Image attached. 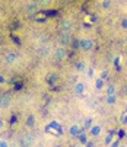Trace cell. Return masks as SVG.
<instances>
[{"mask_svg":"<svg viewBox=\"0 0 127 147\" xmlns=\"http://www.w3.org/2000/svg\"><path fill=\"white\" fill-rule=\"evenodd\" d=\"M79 48L83 51H91L94 48V39L91 38H82L79 41Z\"/></svg>","mask_w":127,"mask_h":147,"instance_id":"obj_1","label":"cell"},{"mask_svg":"<svg viewBox=\"0 0 127 147\" xmlns=\"http://www.w3.org/2000/svg\"><path fill=\"white\" fill-rule=\"evenodd\" d=\"M82 133H85V128L80 127V125H77V124H73L72 127L69 128V134L73 136V137H77V136L82 134Z\"/></svg>","mask_w":127,"mask_h":147,"instance_id":"obj_2","label":"cell"},{"mask_svg":"<svg viewBox=\"0 0 127 147\" xmlns=\"http://www.w3.org/2000/svg\"><path fill=\"white\" fill-rule=\"evenodd\" d=\"M10 102H12V98L9 95H5V93L0 95V108H7Z\"/></svg>","mask_w":127,"mask_h":147,"instance_id":"obj_3","label":"cell"},{"mask_svg":"<svg viewBox=\"0 0 127 147\" xmlns=\"http://www.w3.org/2000/svg\"><path fill=\"white\" fill-rule=\"evenodd\" d=\"M73 92H75V95L82 96V95L85 93V85H83L82 82H77L76 85H75V88H73Z\"/></svg>","mask_w":127,"mask_h":147,"instance_id":"obj_4","label":"cell"},{"mask_svg":"<svg viewBox=\"0 0 127 147\" xmlns=\"http://www.w3.org/2000/svg\"><path fill=\"white\" fill-rule=\"evenodd\" d=\"M101 133H102V127L101 125H92V127L89 128V134L92 136V137H98V136H101Z\"/></svg>","mask_w":127,"mask_h":147,"instance_id":"obj_5","label":"cell"},{"mask_svg":"<svg viewBox=\"0 0 127 147\" xmlns=\"http://www.w3.org/2000/svg\"><path fill=\"white\" fill-rule=\"evenodd\" d=\"M56 60H63L66 57V48L65 47H58L57 50H56Z\"/></svg>","mask_w":127,"mask_h":147,"instance_id":"obj_6","label":"cell"},{"mask_svg":"<svg viewBox=\"0 0 127 147\" xmlns=\"http://www.w3.org/2000/svg\"><path fill=\"white\" fill-rule=\"evenodd\" d=\"M115 92H117V88H115V85H113V83L105 88V95H107V96H114Z\"/></svg>","mask_w":127,"mask_h":147,"instance_id":"obj_7","label":"cell"},{"mask_svg":"<svg viewBox=\"0 0 127 147\" xmlns=\"http://www.w3.org/2000/svg\"><path fill=\"white\" fill-rule=\"evenodd\" d=\"M77 140H79V144L80 146H85L88 141H89V138H88V134L86 133H82V134H79L77 136Z\"/></svg>","mask_w":127,"mask_h":147,"instance_id":"obj_8","label":"cell"},{"mask_svg":"<svg viewBox=\"0 0 127 147\" xmlns=\"http://www.w3.org/2000/svg\"><path fill=\"white\" fill-rule=\"evenodd\" d=\"M16 61V53H7L6 54V63L7 64H13Z\"/></svg>","mask_w":127,"mask_h":147,"instance_id":"obj_9","label":"cell"},{"mask_svg":"<svg viewBox=\"0 0 127 147\" xmlns=\"http://www.w3.org/2000/svg\"><path fill=\"white\" fill-rule=\"evenodd\" d=\"M104 85H105V80H104V79H101V77L95 79V89H96V90L104 89Z\"/></svg>","mask_w":127,"mask_h":147,"instance_id":"obj_10","label":"cell"},{"mask_svg":"<svg viewBox=\"0 0 127 147\" xmlns=\"http://www.w3.org/2000/svg\"><path fill=\"white\" fill-rule=\"evenodd\" d=\"M75 70L76 71H85V70H86V64H85V63L83 61H77L76 63V64H75Z\"/></svg>","mask_w":127,"mask_h":147,"instance_id":"obj_11","label":"cell"},{"mask_svg":"<svg viewBox=\"0 0 127 147\" xmlns=\"http://www.w3.org/2000/svg\"><path fill=\"white\" fill-rule=\"evenodd\" d=\"M113 141H114V136H113V133H108L107 136H105V138H104V144L105 146H111Z\"/></svg>","mask_w":127,"mask_h":147,"instance_id":"obj_12","label":"cell"},{"mask_svg":"<svg viewBox=\"0 0 127 147\" xmlns=\"http://www.w3.org/2000/svg\"><path fill=\"white\" fill-rule=\"evenodd\" d=\"M69 41H70V35H69V34H63V36L60 38V45L65 47V45L69 42Z\"/></svg>","mask_w":127,"mask_h":147,"instance_id":"obj_13","label":"cell"},{"mask_svg":"<svg viewBox=\"0 0 127 147\" xmlns=\"http://www.w3.org/2000/svg\"><path fill=\"white\" fill-rule=\"evenodd\" d=\"M105 103H108V105H115L117 103V95H114V96H107L105 98Z\"/></svg>","mask_w":127,"mask_h":147,"instance_id":"obj_14","label":"cell"},{"mask_svg":"<svg viewBox=\"0 0 127 147\" xmlns=\"http://www.w3.org/2000/svg\"><path fill=\"white\" fill-rule=\"evenodd\" d=\"M26 125H28V127H34V125H35V115H28Z\"/></svg>","mask_w":127,"mask_h":147,"instance_id":"obj_15","label":"cell"},{"mask_svg":"<svg viewBox=\"0 0 127 147\" xmlns=\"http://www.w3.org/2000/svg\"><path fill=\"white\" fill-rule=\"evenodd\" d=\"M70 29H72V22H69V20H65V22H63V31L69 32Z\"/></svg>","mask_w":127,"mask_h":147,"instance_id":"obj_16","label":"cell"},{"mask_svg":"<svg viewBox=\"0 0 127 147\" xmlns=\"http://www.w3.org/2000/svg\"><path fill=\"white\" fill-rule=\"evenodd\" d=\"M56 80H57V76L56 74H51V76L47 77V83H48V85H54Z\"/></svg>","mask_w":127,"mask_h":147,"instance_id":"obj_17","label":"cell"},{"mask_svg":"<svg viewBox=\"0 0 127 147\" xmlns=\"http://www.w3.org/2000/svg\"><path fill=\"white\" fill-rule=\"evenodd\" d=\"M28 12H29V13L37 12V5H35V3H29V5H28Z\"/></svg>","mask_w":127,"mask_h":147,"instance_id":"obj_18","label":"cell"},{"mask_svg":"<svg viewBox=\"0 0 127 147\" xmlns=\"http://www.w3.org/2000/svg\"><path fill=\"white\" fill-rule=\"evenodd\" d=\"M82 127H83V128H91V127H92V121L88 118L86 121H85V125H82Z\"/></svg>","mask_w":127,"mask_h":147,"instance_id":"obj_19","label":"cell"},{"mask_svg":"<svg viewBox=\"0 0 127 147\" xmlns=\"http://www.w3.org/2000/svg\"><path fill=\"white\" fill-rule=\"evenodd\" d=\"M120 25H121L123 29H127V18H123V19H121V24H120Z\"/></svg>","mask_w":127,"mask_h":147,"instance_id":"obj_20","label":"cell"},{"mask_svg":"<svg viewBox=\"0 0 127 147\" xmlns=\"http://www.w3.org/2000/svg\"><path fill=\"white\" fill-rule=\"evenodd\" d=\"M101 6H102L104 9H108V7L111 6V2H102V3H101Z\"/></svg>","mask_w":127,"mask_h":147,"instance_id":"obj_21","label":"cell"},{"mask_svg":"<svg viewBox=\"0 0 127 147\" xmlns=\"http://www.w3.org/2000/svg\"><path fill=\"white\" fill-rule=\"evenodd\" d=\"M0 147H9V143L6 140H0Z\"/></svg>","mask_w":127,"mask_h":147,"instance_id":"obj_22","label":"cell"},{"mask_svg":"<svg viewBox=\"0 0 127 147\" xmlns=\"http://www.w3.org/2000/svg\"><path fill=\"white\" fill-rule=\"evenodd\" d=\"M6 83V79H5V76L3 74H0V85H5Z\"/></svg>","mask_w":127,"mask_h":147,"instance_id":"obj_23","label":"cell"},{"mask_svg":"<svg viewBox=\"0 0 127 147\" xmlns=\"http://www.w3.org/2000/svg\"><path fill=\"white\" fill-rule=\"evenodd\" d=\"M110 147H120V143H118L117 140H114V141L111 143V146H110Z\"/></svg>","mask_w":127,"mask_h":147,"instance_id":"obj_24","label":"cell"},{"mask_svg":"<svg viewBox=\"0 0 127 147\" xmlns=\"http://www.w3.org/2000/svg\"><path fill=\"white\" fill-rule=\"evenodd\" d=\"M85 146H86V147H95V144H94L92 141H88V143L85 144Z\"/></svg>","mask_w":127,"mask_h":147,"instance_id":"obj_25","label":"cell"},{"mask_svg":"<svg viewBox=\"0 0 127 147\" xmlns=\"http://www.w3.org/2000/svg\"><path fill=\"white\" fill-rule=\"evenodd\" d=\"M114 64H115V66H118V64H120V57H117V58L114 60Z\"/></svg>","mask_w":127,"mask_h":147,"instance_id":"obj_26","label":"cell"},{"mask_svg":"<svg viewBox=\"0 0 127 147\" xmlns=\"http://www.w3.org/2000/svg\"><path fill=\"white\" fill-rule=\"evenodd\" d=\"M3 127H5V121L0 119V128H3Z\"/></svg>","mask_w":127,"mask_h":147,"instance_id":"obj_27","label":"cell"},{"mask_svg":"<svg viewBox=\"0 0 127 147\" xmlns=\"http://www.w3.org/2000/svg\"><path fill=\"white\" fill-rule=\"evenodd\" d=\"M73 147H83V146H80V144H76V146H73Z\"/></svg>","mask_w":127,"mask_h":147,"instance_id":"obj_28","label":"cell"},{"mask_svg":"<svg viewBox=\"0 0 127 147\" xmlns=\"http://www.w3.org/2000/svg\"><path fill=\"white\" fill-rule=\"evenodd\" d=\"M120 147H127V146H124V144H123V146H120Z\"/></svg>","mask_w":127,"mask_h":147,"instance_id":"obj_29","label":"cell"},{"mask_svg":"<svg viewBox=\"0 0 127 147\" xmlns=\"http://www.w3.org/2000/svg\"><path fill=\"white\" fill-rule=\"evenodd\" d=\"M0 39H2V34H0Z\"/></svg>","mask_w":127,"mask_h":147,"instance_id":"obj_30","label":"cell"},{"mask_svg":"<svg viewBox=\"0 0 127 147\" xmlns=\"http://www.w3.org/2000/svg\"><path fill=\"white\" fill-rule=\"evenodd\" d=\"M126 42H127V39H126Z\"/></svg>","mask_w":127,"mask_h":147,"instance_id":"obj_31","label":"cell"},{"mask_svg":"<svg viewBox=\"0 0 127 147\" xmlns=\"http://www.w3.org/2000/svg\"><path fill=\"white\" fill-rule=\"evenodd\" d=\"M58 147H60V146H58Z\"/></svg>","mask_w":127,"mask_h":147,"instance_id":"obj_32","label":"cell"}]
</instances>
